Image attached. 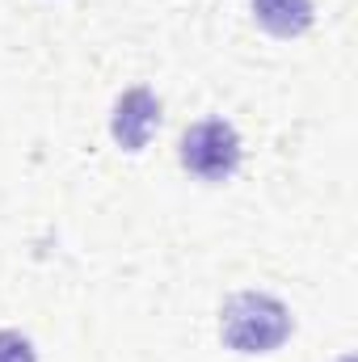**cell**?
Here are the masks:
<instances>
[{
	"instance_id": "7a4b0ae2",
	"label": "cell",
	"mask_w": 358,
	"mask_h": 362,
	"mask_svg": "<svg viewBox=\"0 0 358 362\" xmlns=\"http://www.w3.org/2000/svg\"><path fill=\"white\" fill-rule=\"evenodd\" d=\"M178 156H181V169L194 173L198 181H228L241 169L245 148H241V135H236L232 122H224V118H202V122H194V127L181 135Z\"/></svg>"
},
{
	"instance_id": "5b68a950",
	"label": "cell",
	"mask_w": 358,
	"mask_h": 362,
	"mask_svg": "<svg viewBox=\"0 0 358 362\" xmlns=\"http://www.w3.org/2000/svg\"><path fill=\"white\" fill-rule=\"evenodd\" d=\"M0 362H38V350L25 333L17 329H0Z\"/></svg>"
},
{
	"instance_id": "3957f363",
	"label": "cell",
	"mask_w": 358,
	"mask_h": 362,
	"mask_svg": "<svg viewBox=\"0 0 358 362\" xmlns=\"http://www.w3.org/2000/svg\"><path fill=\"white\" fill-rule=\"evenodd\" d=\"M156 127H161V101H156L152 89L135 85V89H127L114 101L110 135H114V144H118L122 152H144L148 139L156 135Z\"/></svg>"
},
{
	"instance_id": "277c9868",
	"label": "cell",
	"mask_w": 358,
	"mask_h": 362,
	"mask_svg": "<svg viewBox=\"0 0 358 362\" xmlns=\"http://www.w3.org/2000/svg\"><path fill=\"white\" fill-rule=\"evenodd\" d=\"M258 25L274 38H299L312 30V0H253Z\"/></svg>"
},
{
	"instance_id": "6da1fadb",
	"label": "cell",
	"mask_w": 358,
	"mask_h": 362,
	"mask_svg": "<svg viewBox=\"0 0 358 362\" xmlns=\"http://www.w3.org/2000/svg\"><path fill=\"white\" fill-rule=\"evenodd\" d=\"M291 308L266 291H241L219 312V337L236 354H274L291 337Z\"/></svg>"
}]
</instances>
